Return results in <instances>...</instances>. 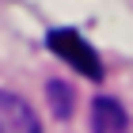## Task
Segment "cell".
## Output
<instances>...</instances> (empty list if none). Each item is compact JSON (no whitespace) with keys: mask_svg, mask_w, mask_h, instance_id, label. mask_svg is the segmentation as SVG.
I'll return each mask as SVG.
<instances>
[{"mask_svg":"<svg viewBox=\"0 0 133 133\" xmlns=\"http://www.w3.org/2000/svg\"><path fill=\"white\" fill-rule=\"evenodd\" d=\"M50 50L57 53L61 61H69L76 72H84L88 80H103V61H99V53H95L76 31H50Z\"/></svg>","mask_w":133,"mask_h":133,"instance_id":"1","label":"cell"},{"mask_svg":"<svg viewBox=\"0 0 133 133\" xmlns=\"http://www.w3.org/2000/svg\"><path fill=\"white\" fill-rule=\"evenodd\" d=\"M0 133H42L38 114L15 91H0Z\"/></svg>","mask_w":133,"mask_h":133,"instance_id":"2","label":"cell"},{"mask_svg":"<svg viewBox=\"0 0 133 133\" xmlns=\"http://www.w3.org/2000/svg\"><path fill=\"white\" fill-rule=\"evenodd\" d=\"M91 129L95 133H125V110L118 99H95L91 103Z\"/></svg>","mask_w":133,"mask_h":133,"instance_id":"3","label":"cell"},{"mask_svg":"<svg viewBox=\"0 0 133 133\" xmlns=\"http://www.w3.org/2000/svg\"><path fill=\"white\" fill-rule=\"evenodd\" d=\"M50 103H53V114L57 118H69L72 114V88L65 80H50Z\"/></svg>","mask_w":133,"mask_h":133,"instance_id":"4","label":"cell"}]
</instances>
